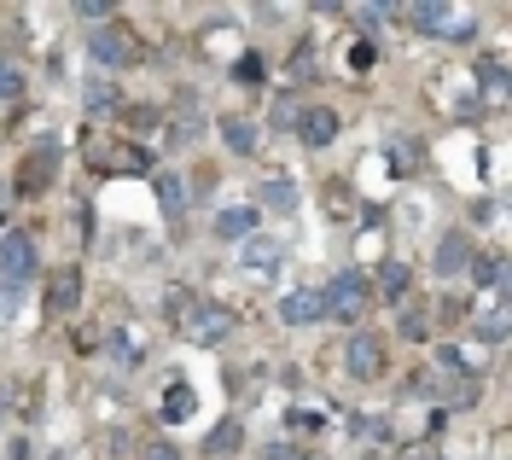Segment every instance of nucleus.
I'll list each match as a JSON object with an SVG mask.
<instances>
[{"label":"nucleus","instance_id":"1","mask_svg":"<svg viewBox=\"0 0 512 460\" xmlns=\"http://www.w3.org/2000/svg\"><path fill=\"white\" fill-rule=\"evenodd\" d=\"M88 53H94V65H105V70H128V65L146 59V41H140V30H128L123 18H111V24H94Z\"/></svg>","mask_w":512,"mask_h":460},{"label":"nucleus","instance_id":"2","mask_svg":"<svg viewBox=\"0 0 512 460\" xmlns=\"http://www.w3.org/2000/svg\"><path fill=\"white\" fill-rule=\"evenodd\" d=\"M320 303H326V315H332V321L355 327V321L373 309V286H367V274H361V268H338V274H332V286L320 292Z\"/></svg>","mask_w":512,"mask_h":460},{"label":"nucleus","instance_id":"3","mask_svg":"<svg viewBox=\"0 0 512 460\" xmlns=\"http://www.w3.org/2000/svg\"><path fill=\"white\" fill-rule=\"evenodd\" d=\"M408 24H414L419 35H437V41H472V35H478V18H466V12L448 6V0L408 6Z\"/></svg>","mask_w":512,"mask_h":460},{"label":"nucleus","instance_id":"4","mask_svg":"<svg viewBox=\"0 0 512 460\" xmlns=\"http://www.w3.org/2000/svg\"><path fill=\"white\" fill-rule=\"evenodd\" d=\"M344 373H350L355 385H379L384 373H390V344H384L379 332H350V344H344Z\"/></svg>","mask_w":512,"mask_h":460},{"label":"nucleus","instance_id":"5","mask_svg":"<svg viewBox=\"0 0 512 460\" xmlns=\"http://www.w3.org/2000/svg\"><path fill=\"white\" fill-rule=\"evenodd\" d=\"M233 309L227 303H210V297H192L187 303V315H181V332H187L192 344H222L227 332H233Z\"/></svg>","mask_w":512,"mask_h":460},{"label":"nucleus","instance_id":"6","mask_svg":"<svg viewBox=\"0 0 512 460\" xmlns=\"http://www.w3.org/2000/svg\"><path fill=\"white\" fill-rule=\"evenodd\" d=\"M478 263V245H472V228H443L437 233V251H431V268L443 274V280H460V274H472Z\"/></svg>","mask_w":512,"mask_h":460},{"label":"nucleus","instance_id":"7","mask_svg":"<svg viewBox=\"0 0 512 460\" xmlns=\"http://www.w3.org/2000/svg\"><path fill=\"white\" fill-rule=\"evenodd\" d=\"M88 164H94V175H140V169H146V152L94 134V140H88Z\"/></svg>","mask_w":512,"mask_h":460},{"label":"nucleus","instance_id":"8","mask_svg":"<svg viewBox=\"0 0 512 460\" xmlns=\"http://www.w3.org/2000/svg\"><path fill=\"white\" fill-rule=\"evenodd\" d=\"M53 175H59V146H53V140H41L30 158L18 164V193H24V198H41L47 187H53Z\"/></svg>","mask_w":512,"mask_h":460},{"label":"nucleus","instance_id":"9","mask_svg":"<svg viewBox=\"0 0 512 460\" xmlns=\"http://www.w3.org/2000/svg\"><path fill=\"white\" fill-rule=\"evenodd\" d=\"M35 268H41V251H35V239H30V233H6V239H0V280L24 286Z\"/></svg>","mask_w":512,"mask_h":460},{"label":"nucleus","instance_id":"10","mask_svg":"<svg viewBox=\"0 0 512 460\" xmlns=\"http://www.w3.org/2000/svg\"><path fill=\"white\" fill-rule=\"evenodd\" d=\"M338 134H344V123H338V111H332V105H309V111L297 117V140H303L309 152H326Z\"/></svg>","mask_w":512,"mask_h":460},{"label":"nucleus","instance_id":"11","mask_svg":"<svg viewBox=\"0 0 512 460\" xmlns=\"http://www.w3.org/2000/svg\"><path fill=\"white\" fill-rule=\"evenodd\" d=\"M82 309V268L76 263H64V268H53V280H47V315H76Z\"/></svg>","mask_w":512,"mask_h":460},{"label":"nucleus","instance_id":"12","mask_svg":"<svg viewBox=\"0 0 512 460\" xmlns=\"http://www.w3.org/2000/svg\"><path fill=\"white\" fill-rule=\"evenodd\" d=\"M280 321H286V327H315V321H326V303H320V292H309V286L286 292V297H280Z\"/></svg>","mask_w":512,"mask_h":460},{"label":"nucleus","instance_id":"13","mask_svg":"<svg viewBox=\"0 0 512 460\" xmlns=\"http://www.w3.org/2000/svg\"><path fill=\"white\" fill-rule=\"evenodd\" d=\"M367 286H373V297H390V303H402V297L414 292V268L402 263V257H390V263H379V274H373Z\"/></svg>","mask_w":512,"mask_h":460},{"label":"nucleus","instance_id":"14","mask_svg":"<svg viewBox=\"0 0 512 460\" xmlns=\"http://www.w3.org/2000/svg\"><path fill=\"white\" fill-rule=\"evenodd\" d=\"M245 449V420L239 414H227L222 426H210V437H204V455L210 460H227V455H239Z\"/></svg>","mask_w":512,"mask_h":460},{"label":"nucleus","instance_id":"15","mask_svg":"<svg viewBox=\"0 0 512 460\" xmlns=\"http://www.w3.org/2000/svg\"><path fill=\"white\" fill-rule=\"evenodd\" d=\"M216 239H251L256 233V204H227V210H216Z\"/></svg>","mask_w":512,"mask_h":460},{"label":"nucleus","instance_id":"16","mask_svg":"<svg viewBox=\"0 0 512 460\" xmlns=\"http://www.w3.org/2000/svg\"><path fill=\"white\" fill-rule=\"evenodd\" d=\"M256 140H262V134H256L251 117H239V111H233V117H222V146H227V152L251 158V152H256Z\"/></svg>","mask_w":512,"mask_h":460},{"label":"nucleus","instance_id":"17","mask_svg":"<svg viewBox=\"0 0 512 460\" xmlns=\"http://www.w3.org/2000/svg\"><path fill=\"white\" fill-rule=\"evenodd\" d=\"M280 257H286V245H280V239H262V233L245 239V268H251V274H274Z\"/></svg>","mask_w":512,"mask_h":460},{"label":"nucleus","instance_id":"18","mask_svg":"<svg viewBox=\"0 0 512 460\" xmlns=\"http://www.w3.org/2000/svg\"><path fill=\"white\" fill-rule=\"evenodd\" d=\"M82 111H88V117L123 111V88H117V82H88V88H82Z\"/></svg>","mask_w":512,"mask_h":460},{"label":"nucleus","instance_id":"19","mask_svg":"<svg viewBox=\"0 0 512 460\" xmlns=\"http://www.w3.org/2000/svg\"><path fill=\"white\" fill-rule=\"evenodd\" d=\"M431 327H437L431 303H402V321H396V332H402L408 344H425V338H431Z\"/></svg>","mask_w":512,"mask_h":460},{"label":"nucleus","instance_id":"20","mask_svg":"<svg viewBox=\"0 0 512 460\" xmlns=\"http://www.w3.org/2000/svg\"><path fill=\"white\" fill-rule=\"evenodd\" d=\"M152 181H158V198H163V210H169V222H181V210H187V187H181V175L163 169V175H152Z\"/></svg>","mask_w":512,"mask_h":460},{"label":"nucleus","instance_id":"21","mask_svg":"<svg viewBox=\"0 0 512 460\" xmlns=\"http://www.w3.org/2000/svg\"><path fill=\"white\" fill-rule=\"evenodd\" d=\"M256 198H262V204H274V210H291V204H297V187H291V175H268Z\"/></svg>","mask_w":512,"mask_h":460},{"label":"nucleus","instance_id":"22","mask_svg":"<svg viewBox=\"0 0 512 460\" xmlns=\"http://www.w3.org/2000/svg\"><path fill=\"white\" fill-rule=\"evenodd\" d=\"M431 373H437V379H454V385H460V379H466V356H460L454 344H443V350L431 356Z\"/></svg>","mask_w":512,"mask_h":460},{"label":"nucleus","instance_id":"23","mask_svg":"<svg viewBox=\"0 0 512 460\" xmlns=\"http://www.w3.org/2000/svg\"><path fill=\"white\" fill-rule=\"evenodd\" d=\"M192 408H198L192 385H169V396H163V420H187Z\"/></svg>","mask_w":512,"mask_h":460},{"label":"nucleus","instance_id":"24","mask_svg":"<svg viewBox=\"0 0 512 460\" xmlns=\"http://www.w3.org/2000/svg\"><path fill=\"white\" fill-rule=\"evenodd\" d=\"M472 280L489 286V292H501V286H507V263H501V257H478V263H472Z\"/></svg>","mask_w":512,"mask_h":460},{"label":"nucleus","instance_id":"25","mask_svg":"<svg viewBox=\"0 0 512 460\" xmlns=\"http://www.w3.org/2000/svg\"><path fill=\"white\" fill-rule=\"evenodd\" d=\"M478 338L483 344H501V338H507V309H489V315L478 321Z\"/></svg>","mask_w":512,"mask_h":460},{"label":"nucleus","instance_id":"26","mask_svg":"<svg viewBox=\"0 0 512 460\" xmlns=\"http://www.w3.org/2000/svg\"><path fill=\"white\" fill-rule=\"evenodd\" d=\"M76 18H88V24H111L117 6H111V0H76Z\"/></svg>","mask_w":512,"mask_h":460},{"label":"nucleus","instance_id":"27","mask_svg":"<svg viewBox=\"0 0 512 460\" xmlns=\"http://www.w3.org/2000/svg\"><path fill=\"white\" fill-rule=\"evenodd\" d=\"M233 82H239V88H262V59H256V53H245V59L233 65Z\"/></svg>","mask_w":512,"mask_h":460},{"label":"nucleus","instance_id":"28","mask_svg":"<svg viewBox=\"0 0 512 460\" xmlns=\"http://www.w3.org/2000/svg\"><path fill=\"white\" fill-rule=\"evenodd\" d=\"M134 460H181V449H175L169 437H146V443H140V455H134Z\"/></svg>","mask_w":512,"mask_h":460},{"label":"nucleus","instance_id":"29","mask_svg":"<svg viewBox=\"0 0 512 460\" xmlns=\"http://www.w3.org/2000/svg\"><path fill=\"white\" fill-rule=\"evenodd\" d=\"M181 187H187L192 198H210V193H216V169H192V175L181 181Z\"/></svg>","mask_w":512,"mask_h":460},{"label":"nucleus","instance_id":"30","mask_svg":"<svg viewBox=\"0 0 512 460\" xmlns=\"http://www.w3.org/2000/svg\"><path fill=\"white\" fill-rule=\"evenodd\" d=\"M297 117H303V105H297L291 94L274 99V123H280V129H297Z\"/></svg>","mask_w":512,"mask_h":460},{"label":"nucleus","instance_id":"31","mask_svg":"<svg viewBox=\"0 0 512 460\" xmlns=\"http://www.w3.org/2000/svg\"><path fill=\"white\" fill-rule=\"evenodd\" d=\"M187 140H198V123H169V134H163V146H169V152H181Z\"/></svg>","mask_w":512,"mask_h":460},{"label":"nucleus","instance_id":"32","mask_svg":"<svg viewBox=\"0 0 512 460\" xmlns=\"http://www.w3.org/2000/svg\"><path fill=\"white\" fill-rule=\"evenodd\" d=\"M18 297H24V286H12V280H0V321H12V309H18Z\"/></svg>","mask_w":512,"mask_h":460},{"label":"nucleus","instance_id":"33","mask_svg":"<svg viewBox=\"0 0 512 460\" xmlns=\"http://www.w3.org/2000/svg\"><path fill=\"white\" fill-rule=\"evenodd\" d=\"M18 94H24V76L12 65H0V99H18Z\"/></svg>","mask_w":512,"mask_h":460},{"label":"nucleus","instance_id":"34","mask_svg":"<svg viewBox=\"0 0 512 460\" xmlns=\"http://www.w3.org/2000/svg\"><path fill=\"white\" fill-rule=\"evenodd\" d=\"M478 70H483V82H489V88H501V82H507V65H501L495 53H489V59H478Z\"/></svg>","mask_w":512,"mask_h":460},{"label":"nucleus","instance_id":"35","mask_svg":"<svg viewBox=\"0 0 512 460\" xmlns=\"http://www.w3.org/2000/svg\"><path fill=\"white\" fill-rule=\"evenodd\" d=\"M6 460H35L30 437H12V443H6Z\"/></svg>","mask_w":512,"mask_h":460},{"label":"nucleus","instance_id":"36","mask_svg":"<svg viewBox=\"0 0 512 460\" xmlns=\"http://www.w3.org/2000/svg\"><path fill=\"white\" fill-rule=\"evenodd\" d=\"M262 460H309V455H303V449H286V443H274Z\"/></svg>","mask_w":512,"mask_h":460},{"label":"nucleus","instance_id":"37","mask_svg":"<svg viewBox=\"0 0 512 460\" xmlns=\"http://www.w3.org/2000/svg\"><path fill=\"white\" fill-rule=\"evenodd\" d=\"M0 408H6V402H0Z\"/></svg>","mask_w":512,"mask_h":460}]
</instances>
